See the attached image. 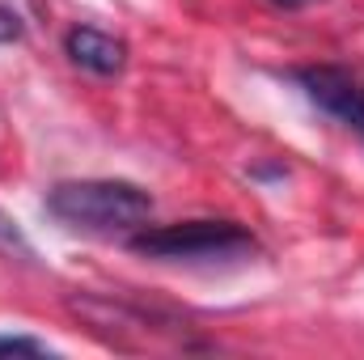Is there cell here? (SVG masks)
Returning a JSON list of instances; mask_svg holds the SVG:
<instances>
[{"mask_svg":"<svg viewBox=\"0 0 364 360\" xmlns=\"http://www.w3.org/2000/svg\"><path fill=\"white\" fill-rule=\"evenodd\" d=\"M272 4H279V9H301V4H309V0H272Z\"/></svg>","mask_w":364,"mask_h":360,"instance_id":"ba28073f","label":"cell"},{"mask_svg":"<svg viewBox=\"0 0 364 360\" xmlns=\"http://www.w3.org/2000/svg\"><path fill=\"white\" fill-rule=\"evenodd\" d=\"M21 34H26L21 17H17L13 9H4V4H0V47H4V43H17Z\"/></svg>","mask_w":364,"mask_h":360,"instance_id":"52a82bcc","label":"cell"},{"mask_svg":"<svg viewBox=\"0 0 364 360\" xmlns=\"http://www.w3.org/2000/svg\"><path fill=\"white\" fill-rule=\"evenodd\" d=\"M296 85L305 90V97L335 115L343 127H352L356 136H364V81L343 68V64H309V68H296Z\"/></svg>","mask_w":364,"mask_h":360,"instance_id":"3957f363","label":"cell"},{"mask_svg":"<svg viewBox=\"0 0 364 360\" xmlns=\"http://www.w3.org/2000/svg\"><path fill=\"white\" fill-rule=\"evenodd\" d=\"M47 348L30 335H0V356H43Z\"/></svg>","mask_w":364,"mask_h":360,"instance_id":"8992f818","label":"cell"},{"mask_svg":"<svg viewBox=\"0 0 364 360\" xmlns=\"http://www.w3.org/2000/svg\"><path fill=\"white\" fill-rule=\"evenodd\" d=\"M47 212L68 229L114 233L153 216V195L127 179H73L47 191Z\"/></svg>","mask_w":364,"mask_h":360,"instance_id":"6da1fadb","label":"cell"},{"mask_svg":"<svg viewBox=\"0 0 364 360\" xmlns=\"http://www.w3.org/2000/svg\"><path fill=\"white\" fill-rule=\"evenodd\" d=\"M0 255L17 259V263H34V246H30V238L21 233V225L9 212H0Z\"/></svg>","mask_w":364,"mask_h":360,"instance_id":"5b68a950","label":"cell"},{"mask_svg":"<svg viewBox=\"0 0 364 360\" xmlns=\"http://www.w3.org/2000/svg\"><path fill=\"white\" fill-rule=\"evenodd\" d=\"M64 51L77 68H85L93 77H119L123 64H127V47L119 38L93 30V26H73L64 34Z\"/></svg>","mask_w":364,"mask_h":360,"instance_id":"277c9868","label":"cell"},{"mask_svg":"<svg viewBox=\"0 0 364 360\" xmlns=\"http://www.w3.org/2000/svg\"><path fill=\"white\" fill-rule=\"evenodd\" d=\"M127 246L161 263H237L259 250V238L237 221H178L140 229L127 238Z\"/></svg>","mask_w":364,"mask_h":360,"instance_id":"7a4b0ae2","label":"cell"}]
</instances>
